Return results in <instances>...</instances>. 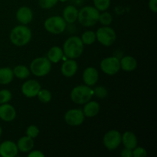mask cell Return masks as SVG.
Listing matches in <instances>:
<instances>
[{
	"mask_svg": "<svg viewBox=\"0 0 157 157\" xmlns=\"http://www.w3.org/2000/svg\"><path fill=\"white\" fill-rule=\"evenodd\" d=\"M16 117L15 109L9 104H2L0 106V118L6 122L12 121Z\"/></svg>",
	"mask_w": 157,
	"mask_h": 157,
	"instance_id": "cell-13",
	"label": "cell"
},
{
	"mask_svg": "<svg viewBox=\"0 0 157 157\" xmlns=\"http://www.w3.org/2000/svg\"><path fill=\"white\" fill-rule=\"evenodd\" d=\"M13 71L10 67L0 68V84H9L13 79Z\"/></svg>",
	"mask_w": 157,
	"mask_h": 157,
	"instance_id": "cell-23",
	"label": "cell"
},
{
	"mask_svg": "<svg viewBox=\"0 0 157 157\" xmlns=\"http://www.w3.org/2000/svg\"><path fill=\"white\" fill-rule=\"evenodd\" d=\"M100 12L95 7L85 6L78 12V19L85 27H90L96 24L99 20Z\"/></svg>",
	"mask_w": 157,
	"mask_h": 157,
	"instance_id": "cell-3",
	"label": "cell"
},
{
	"mask_svg": "<svg viewBox=\"0 0 157 157\" xmlns=\"http://www.w3.org/2000/svg\"><path fill=\"white\" fill-rule=\"evenodd\" d=\"M112 20H113L112 15L110 13H108V12H104L102 14H100L99 20L98 21H100V22L101 24L104 25H109L110 24H111Z\"/></svg>",
	"mask_w": 157,
	"mask_h": 157,
	"instance_id": "cell-28",
	"label": "cell"
},
{
	"mask_svg": "<svg viewBox=\"0 0 157 157\" xmlns=\"http://www.w3.org/2000/svg\"><path fill=\"white\" fill-rule=\"evenodd\" d=\"M94 94H96V96L99 98H104L107 96V90L104 87H101V86H99V87H95L94 90H93Z\"/></svg>",
	"mask_w": 157,
	"mask_h": 157,
	"instance_id": "cell-31",
	"label": "cell"
},
{
	"mask_svg": "<svg viewBox=\"0 0 157 157\" xmlns=\"http://www.w3.org/2000/svg\"><path fill=\"white\" fill-rule=\"evenodd\" d=\"M52 69L51 61L47 58H37L32 61L30 70L34 75L42 77L47 75Z\"/></svg>",
	"mask_w": 157,
	"mask_h": 157,
	"instance_id": "cell-5",
	"label": "cell"
},
{
	"mask_svg": "<svg viewBox=\"0 0 157 157\" xmlns=\"http://www.w3.org/2000/svg\"><path fill=\"white\" fill-rule=\"evenodd\" d=\"M84 51V43L78 36L67 38L63 46V52L67 58L75 59L81 55Z\"/></svg>",
	"mask_w": 157,
	"mask_h": 157,
	"instance_id": "cell-1",
	"label": "cell"
},
{
	"mask_svg": "<svg viewBox=\"0 0 157 157\" xmlns=\"http://www.w3.org/2000/svg\"><path fill=\"white\" fill-rule=\"evenodd\" d=\"M98 72L94 67H89L83 73V81L87 86H93L98 80Z\"/></svg>",
	"mask_w": 157,
	"mask_h": 157,
	"instance_id": "cell-15",
	"label": "cell"
},
{
	"mask_svg": "<svg viewBox=\"0 0 157 157\" xmlns=\"http://www.w3.org/2000/svg\"><path fill=\"white\" fill-rule=\"evenodd\" d=\"M9 38L12 44L15 45H25L32 38V32L27 26L18 25L12 29Z\"/></svg>",
	"mask_w": 157,
	"mask_h": 157,
	"instance_id": "cell-2",
	"label": "cell"
},
{
	"mask_svg": "<svg viewBox=\"0 0 157 157\" xmlns=\"http://www.w3.org/2000/svg\"><path fill=\"white\" fill-rule=\"evenodd\" d=\"M133 156L134 157H145L147 156V150H145L143 147H135L133 149Z\"/></svg>",
	"mask_w": 157,
	"mask_h": 157,
	"instance_id": "cell-33",
	"label": "cell"
},
{
	"mask_svg": "<svg viewBox=\"0 0 157 157\" xmlns=\"http://www.w3.org/2000/svg\"><path fill=\"white\" fill-rule=\"evenodd\" d=\"M34 147V140L29 136H23L18 140L17 143V147L19 151L22 153H27L31 151Z\"/></svg>",
	"mask_w": 157,
	"mask_h": 157,
	"instance_id": "cell-18",
	"label": "cell"
},
{
	"mask_svg": "<svg viewBox=\"0 0 157 157\" xmlns=\"http://www.w3.org/2000/svg\"><path fill=\"white\" fill-rule=\"evenodd\" d=\"M12 99V93L9 90H0V104H6Z\"/></svg>",
	"mask_w": 157,
	"mask_h": 157,
	"instance_id": "cell-29",
	"label": "cell"
},
{
	"mask_svg": "<svg viewBox=\"0 0 157 157\" xmlns=\"http://www.w3.org/2000/svg\"><path fill=\"white\" fill-rule=\"evenodd\" d=\"M18 152L16 144L12 141L6 140L0 144V156L2 157H15Z\"/></svg>",
	"mask_w": 157,
	"mask_h": 157,
	"instance_id": "cell-12",
	"label": "cell"
},
{
	"mask_svg": "<svg viewBox=\"0 0 157 157\" xmlns=\"http://www.w3.org/2000/svg\"><path fill=\"white\" fill-rule=\"evenodd\" d=\"M121 67L125 71H132L137 66L136 60L132 56H125L120 61Z\"/></svg>",
	"mask_w": 157,
	"mask_h": 157,
	"instance_id": "cell-21",
	"label": "cell"
},
{
	"mask_svg": "<svg viewBox=\"0 0 157 157\" xmlns=\"http://www.w3.org/2000/svg\"><path fill=\"white\" fill-rule=\"evenodd\" d=\"M78 71V64L73 59L66 60L61 66V73L67 78L74 76Z\"/></svg>",
	"mask_w": 157,
	"mask_h": 157,
	"instance_id": "cell-16",
	"label": "cell"
},
{
	"mask_svg": "<svg viewBox=\"0 0 157 157\" xmlns=\"http://www.w3.org/2000/svg\"><path fill=\"white\" fill-rule=\"evenodd\" d=\"M101 68L102 71L107 75H115L121 69L120 60L116 57H109L104 58L101 62Z\"/></svg>",
	"mask_w": 157,
	"mask_h": 157,
	"instance_id": "cell-8",
	"label": "cell"
},
{
	"mask_svg": "<svg viewBox=\"0 0 157 157\" xmlns=\"http://www.w3.org/2000/svg\"><path fill=\"white\" fill-rule=\"evenodd\" d=\"M13 74L19 79H25L29 76L30 71L26 66L18 65L14 68Z\"/></svg>",
	"mask_w": 157,
	"mask_h": 157,
	"instance_id": "cell-24",
	"label": "cell"
},
{
	"mask_svg": "<svg viewBox=\"0 0 157 157\" xmlns=\"http://www.w3.org/2000/svg\"><path fill=\"white\" fill-rule=\"evenodd\" d=\"M94 91L87 85H79L75 87L71 92V98L75 104H84L90 101Z\"/></svg>",
	"mask_w": 157,
	"mask_h": 157,
	"instance_id": "cell-4",
	"label": "cell"
},
{
	"mask_svg": "<svg viewBox=\"0 0 157 157\" xmlns=\"http://www.w3.org/2000/svg\"><path fill=\"white\" fill-rule=\"evenodd\" d=\"M1 135H2V128L1 127H0V136H1Z\"/></svg>",
	"mask_w": 157,
	"mask_h": 157,
	"instance_id": "cell-38",
	"label": "cell"
},
{
	"mask_svg": "<svg viewBox=\"0 0 157 157\" xmlns=\"http://www.w3.org/2000/svg\"><path fill=\"white\" fill-rule=\"evenodd\" d=\"M41 90V85L35 80H29L21 86V92L27 98H34L37 96Z\"/></svg>",
	"mask_w": 157,
	"mask_h": 157,
	"instance_id": "cell-11",
	"label": "cell"
},
{
	"mask_svg": "<svg viewBox=\"0 0 157 157\" xmlns=\"http://www.w3.org/2000/svg\"><path fill=\"white\" fill-rule=\"evenodd\" d=\"M26 133H27L28 136L33 139V138H35L38 135V133H39V129L36 126L31 125L28 127Z\"/></svg>",
	"mask_w": 157,
	"mask_h": 157,
	"instance_id": "cell-32",
	"label": "cell"
},
{
	"mask_svg": "<svg viewBox=\"0 0 157 157\" xmlns=\"http://www.w3.org/2000/svg\"><path fill=\"white\" fill-rule=\"evenodd\" d=\"M149 8L154 13L157 12V0H150L149 1Z\"/></svg>",
	"mask_w": 157,
	"mask_h": 157,
	"instance_id": "cell-34",
	"label": "cell"
},
{
	"mask_svg": "<svg viewBox=\"0 0 157 157\" xmlns=\"http://www.w3.org/2000/svg\"><path fill=\"white\" fill-rule=\"evenodd\" d=\"M64 56V52L61 48L58 46L52 47L48 52V59L53 63H57L61 60Z\"/></svg>",
	"mask_w": 157,
	"mask_h": 157,
	"instance_id": "cell-22",
	"label": "cell"
},
{
	"mask_svg": "<svg viewBox=\"0 0 157 157\" xmlns=\"http://www.w3.org/2000/svg\"><path fill=\"white\" fill-rule=\"evenodd\" d=\"M60 2H67V0H59Z\"/></svg>",
	"mask_w": 157,
	"mask_h": 157,
	"instance_id": "cell-37",
	"label": "cell"
},
{
	"mask_svg": "<svg viewBox=\"0 0 157 157\" xmlns=\"http://www.w3.org/2000/svg\"><path fill=\"white\" fill-rule=\"evenodd\" d=\"M33 13L30 8L23 6L19 8L16 12V18L22 25H27L32 21Z\"/></svg>",
	"mask_w": 157,
	"mask_h": 157,
	"instance_id": "cell-14",
	"label": "cell"
},
{
	"mask_svg": "<svg viewBox=\"0 0 157 157\" xmlns=\"http://www.w3.org/2000/svg\"><path fill=\"white\" fill-rule=\"evenodd\" d=\"M58 0H38L39 6L42 9H48L54 7L58 3Z\"/></svg>",
	"mask_w": 157,
	"mask_h": 157,
	"instance_id": "cell-30",
	"label": "cell"
},
{
	"mask_svg": "<svg viewBox=\"0 0 157 157\" xmlns=\"http://www.w3.org/2000/svg\"><path fill=\"white\" fill-rule=\"evenodd\" d=\"M44 25L48 32L57 35L65 30L66 21L63 17L52 16L45 20Z\"/></svg>",
	"mask_w": 157,
	"mask_h": 157,
	"instance_id": "cell-6",
	"label": "cell"
},
{
	"mask_svg": "<svg viewBox=\"0 0 157 157\" xmlns=\"http://www.w3.org/2000/svg\"><path fill=\"white\" fill-rule=\"evenodd\" d=\"M121 142H123L125 148L133 150L137 146V139L133 132L127 131L123 134Z\"/></svg>",
	"mask_w": 157,
	"mask_h": 157,
	"instance_id": "cell-17",
	"label": "cell"
},
{
	"mask_svg": "<svg viewBox=\"0 0 157 157\" xmlns=\"http://www.w3.org/2000/svg\"><path fill=\"white\" fill-rule=\"evenodd\" d=\"M121 156L124 157H131L133 156V153H132V150H129V149L125 148L121 153Z\"/></svg>",
	"mask_w": 157,
	"mask_h": 157,
	"instance_id": "cell-36",
	"label": "cell"
},
{
	"mask_svg": "<svg viewBox=\"0 0 157 157\" xmlns=\"http://www.w3.org/2000/svg\"><path fill=\"white\" fill-rule=\"evenodd\" d=\"M84 117L83 110L80 109H72L65 113L64 121L68 125L79 126L84 122Z\"/></svg>",
	"mask_w": 157,
	"mask_h": 157,
	"instance_id": "cell-10",
	"label": "cell"
},
{
	"mask_svg": "<svg viewBox=\"0 0 157 157\" xmlns=\"http://www.w3.org/2000/svg\"><path fill=\"white\" fill-rule=\"evenodd\" d=\"M100 110V105L98 103L95 101H88L86 103L85 106L84 107V116L87 117H95L98 113Z\"/></svg>",
	"mask_w": 157,
	"mask_h": 157,
	"instance_id": "cell-20",
	"label": "cell"
},
{
	"mask_svg": "<svg viewBox=\"0 0 157 157\" xmlns=\"http://www.w3.org/2000/svg\"><path fill=\"white\" fill-rule=\"evenodd\" d=\"M44 155L39 150H35L32 151L30 153H29V157H44Z\"/></svg>",
	"mask_w": 157,
	"mask_h": 157,
	"instance_id": "cell-35",
	"label": "cell"
},
{
	"mask_svg": "<svg viewBox=\"0 0 157 157\" xmlns=\"http://www.w3.org/2000/svg\"><path fill=\"white\" fill-rule=\"evenodd\" d=\"M95 8L98 11H106L110 5V0H94Z\"/></svg>",
	"mask_w": 157,
	"mask_h": 157,
	"instance_id": "cell-27",
	"label": "cell"
},
{
	"mask_svg": "<svg viewBox=\"0 0 157 157\" xmlns=\"http://www.w3.org/2000/svg\"><path fill=\"white\" fill-rule=\"evenodd\" d=\"M81 41L85 44H91L96 40V33L92 31H87L83 33L81 36Z\"/></svg>",
	"mask_w": 157,
	"mask_h": 157,
	"instance_id": "cell-25",
	"label": "cell"
},
{
	"mask_svg": "<svg viewBox=\"0 0 157 157\" xmlns=\"http://www.w3.org/2000/svg\"><path fill=\"white\" fill-rule=\"evenodd\" d=\"M122 140L121 133L117 130H112L107 132L104 136L103 142L106 148L109 150H113L117 148L120 146Z\"/></svg>",
	"mask_w": 157,
	"mask_h": 157,
	"instance_id": "cell-9",
	"label": "cell"
},
{
	"mask_svg": "<svg viewBox=\"0 0 157 157\" xmlns=\"http://www.w3.org/2000/svg\"><path fill=\"white\" fill-rule=\"evenodd\" d=\"M78 11L75 6H67L63 11V18L66 22L73 23L78 19Z\"/></svg>",
	"mask_w": 157,
	"mask_h": 157,
	"instance_id": "cell-19",
	"label": "cell"
},
{
	"mask_svg": "<svg viewBox=\"0 0 157 157\" xmlns=\"http://www.w3.org/2000/svg\"><path fill=\"white\" fill-rule=\"evenodd\" d=\"M96 38L101 44L104 46H110L116 40V32L110 27L100 28L96 33Z\"/></svg>",
	"mask_w": 157,
	"mask_h": 157,
	"instance_id": "cell-7",
	"label": "cell"
},
{
	"mask_svg": "<svg viewBox=\"0 0 157 157\" xmlns=\"http://www.w3.org/2000/svg\"><path fill=\"white\" fill-rule=\"evenodd\" d=\"M38 96V100H39L41 102L44 103H48L50 102L51 100H52V94L49 90H46V89H43V90H40L39 92L37 94Z\"/></svg>",
	"mask_w": 157,
	"mask_h": 157,
	"instance_id": "cell-26",
	"label": "cell"
}]
</instances>
